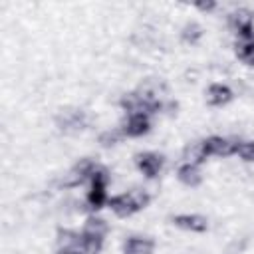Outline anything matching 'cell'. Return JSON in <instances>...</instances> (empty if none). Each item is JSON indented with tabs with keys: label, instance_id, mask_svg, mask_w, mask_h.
Here are the masks:
<instances>
[{
	"label": "cell",
	"instance_id": "cell-13",
	"mask_svg": "<svg viewBox=\"0 0 254 254\" xmlns=\"http://www.w3.org/2000/svg\"><path fill=\"white\" fill-rule=\"evenodd\" d=\"M177 177H179V181H181L183 185H187V187H196V185H200V181H202V175H200L198 167L187 165V163L179 167Z\"/></svg>",
	"mask_w": 254,
	"mask_h": 254
},
{
	"label": "cell",
	"instance_id": "cell-19",
	"mask_svg": "<svg viewBox=\"0 0 254 254\" xmlns=\"http://www.w3.org/2000/svg\"><path fill=\"white\" fill-rule=\"evenodd\" d=\"M121 135H123V131H117V129H107V131H103L101 135H99V145L101 147H115L117 143H119V139H121Z\"/></svg>",
	"mask_w": 254,
	"mask_h": 254
},
{
	"label": "cell",
	"instance_id": "cell-10",
	"mask_svg": "<svg viewBox=\"0 0 254 254\" xmlns=\"http://www.w3.org/2000/svg\"><path fill=\"white\" fill-rule=\"evenodd\" d=\"M103 246V238H95L89 234H79V240L75 242V246L67 252V254H99Z\"/></svg>",
	"mask_w": 254,
	"mask_h": 254
},
{
	"label": "cell",
	"instance_id": "cell-9",
	"mask_svg": "<svg viewBox=\"0 0 254 254\" xmlns=\"http://www.w3.org/2000/svg\"><path fill=\"white\" fill-rule=\"evenodd\" d=\"M107 204H109V208H111L117 216H131L133 212H137V206H135V202H133V198H131L129 192L111 196V198L107 200Z\"/></svg>",
	"mask_w": 254,
	"mask_h": 254
},
{
	"label": "cell",
	"instance_id": "cell-20",
	"mask_svg": "<svg viewBox=\"0 0 254 254\" xmlns=\"http://www.w3.org/2000/svg\"><path fill=\"white\" fill-rule=\"evenodd\" d=\"M236 153L240 155L242 161L254 163V141H244V143H240L238 149H236Z\"/></svg>",
	"mask_w": 254,
	"mask_h": 254
},
{
	"label": "cell",
	"instance_id": "cell-5",
	"mask_svg": "<svg viewBox=\"0 0 254 254\" xmlns=\"http://www.w3.org/2000/svg\"><path fill=\"white\" fill-rule=\"evenodd\" d=\"M204 145H206V151L208 155H216V157H228L232 153H236L240 141H234V139H226V137H208L204 139Z\"/></svg>",
	"mask_w": 254,
	"mask_h": 254
},
{
	"label": "cell",
	"instance_id": "cell-22",
	"mask_svg": "<svg viewBox=\"0 0 254 254\" xmlns=\"http://www.w3.org/2000/svg\"><path fill=\"white\" fill-rule=\"evenodd\" d=\"M58 254H67V252H62V250H60V252H58Z\"/></svg>",
	"mask_w": 254,
	"mask_h": 254
},
{
	"label": "cell",
	"instance_id": "cell-12",
	"mask_svg": "<svg viewBox=\"0 0 254 254\" xmlns=\"http://www.w3.org/2000/svg\"><path fill=\"white\" fill-rule=\"evenodd\" d=\"M232 99V89L224 83H212L206 91V101L214 107H220V105H226L228 101Z\"/></svg>",
	"mask_w": 254,
	"mask_h": 254
},
{
	"label": "cell",
	"instance_id": "cell-3",
	"mask_svg": "<svg viewBox=\"0 0 254 254\" xmlns=\"http://www.w3.org/2000/svg\"><path fill=\"white\" fill-rule=\"evenodd\" d=\"M95 167H97V163L95 161H91V159H81L64 179H62V187H65V189H71V187H77V185H81V183H85V181H89L91 179V175H93V171H95Z\"/></svg>",
	"mask_w": 254,
	"mask_h": 254
},
{
	"label": "cell",
	"instance_id": "cell-1",
	"mask_svg": "<svg viewBox=\"0 0 254 254\" xmlns=\"http://www.w3.org/2000/svg\"><path fill=\"white\" fill-rule=\"evenodd\" d=\"M56 125L60 127V131H64L67 135H75L87 127V115H85V111H81L77 107H67L58 113Z\"/></svg>",
	"mask_w": 254,
	"mask_h": 254
},
{
	"label": "cell",
	"instance_id": "cell-14",
	"mask_svg": "<svg viewBox=\"0 0 254 254\" xmlns=\"http://www.w3.org/2000/svg\"><path fill=\"white\" fill-rule=\"evenodd\" d=\"M125 254H153V242L149 238L133 236L125 242Z\"/></svg>",
	"mask_w": 254,
	"mask_h": 254
},
{
	"label": "cell",
	"instance_id": "cell-16",
	"mask_svg": "<svg viewBox=\"0 0 254 254\" xmlns=\"http://www.w3.org/2000/svg\"><path fill=\"white\" fill-rule=\"evenodd\" d=\"M236 56L248 65H254V40H244L238 38L236 42Z\"/></svg>",
	"mask_w": 254,
	"mask_h": 254
},
{
	"label": "cell",
	"instance_id": "cell-11",
	"mask_svg": "<svg viewBox=\"0 0 254 254\" xmlns=\"http://www.w3.org/2000/svg\"><path fill=\"white\" fill-rule=\"evenodd\" d=\"M206 157H210V155H208V151H206L204 141H194V143L187 145L185 151H183V159H185L187 165H194V167H198L200 163H204Z\"/></svg>",
	"mask_w": 254,
	"mask_h": 254
},
{
	"label": "cell",
	"instance_id": "cell-4",
	"mask_svg": "<svg viewBox=\"0 0 254 254\" xmlns=\"http://www.w3.org/2000/svg\"><path fill=\"white\" fill-rule=\"evenodd\" d=\"M135 163H137L139 171H141L145 177H149V179L157 177V175L161 173V169H163V157H161L159 153H153V151L139 153V155L135 157Z\"/></svg>",
	"mask_w": 254,
	"mask_h": 254
},
{
	"label": "cell",
	"instance_id": "cell-21",
	"mask_svg": "<svg viewBox=\"0 0 254 254\" xmlns=\"http://www.w3.org/2000/svg\"><path fill=\"white\" fill-rule=\"evenodd\" d=\"M196 8H198V10H202V12H210V10H214V8H216V4H214V2H206V4H204V2H200V4H196Z\"/></svg>",
	"mask_w": 254,
	"mask_h": 254
},
{
	"label": "cell",
	"instance_id": "cell-15",
	"mask_svg": "<svg viewBox=\"0 0 254 254\" xmlns=\"http://www.w3.org/2000/svg\"><path fill=\"white\" fill-rule=\"evenodd\" d=\"M83 234H89V236H95V238H103L107 234V222L103 218H97V216H89L83 224Z\"/></svg>",
	"mask_w": 254,
	"mask_h": 254
},
{
	"label": "cell",
	"instance_id": "cell-7",
	"mask_svg": "<svg viewBox=\"0 0 254 254\" xmlns=\"http://www.w3.org/2000/svg\"><path fill=\"white\" fill-rule=\"evenodd\" d=\"M151 127V121H149V115L145 113H131L127 115L125 123H123V135L127 137H141L149 131Z\"/></svg>",
	"mask_w": 254,
	"mask_h": 254
},
{
	"label": "cell",
	"instance_id": "cell-8",
	"mask_svg": "<svg viewBox=\"0 0 254 254\" xmlns=\"http://www.w3.org/2000/svg\"><path fill=\"white\" fill-rule=\"evenodd\" d=\"M175 226L189 230V232H204L208 228V220L200 214H177L173 216Z\"/></svg>",
	"mask_w": 254,
	"mask_h": 254
},
{
	"label": "cell",
	"instance_id": "cell-18",
	"mask_svg": "<svg viewBox=\"0 0 254 254\" xmlns=\"http://www.w3.org/2000/svg\"><path fill=\"white\" fill-rule=\"evenodd\" d=\"M77 240H79V234L73 232V230H67V228H62L58 232V238H56V242H58V246H60L62 252H69L75 246Z\"/></svg>",
	"mask_w": 254,
	"mask_h": 254
},
{
	"label": "cell",
	"instance_id": "cell-17",
	"mask_svg": "<svg viewBox=\"0 0 254 254\" xmlns=\"http://www.w3.org/2000/svg\"><path fill=\"white\" fill-rule=\"evenodd\" d=\"M200 38H202V28H200L196 22H187V24L183 26V30H181V40H183L185 44L194 46Z\"/></svg>",
	"mask_w": 254,
	"mask_h": 254
},
{
	"label": "cell",
	"instance_id": "cell-6",
	"mask_svg": "<svg viewBox=\"0 0 254 254\" xmlns=\"http://www.w3.org/2000/svg\"><path fill=\"white\" fill-rule=\"evenodd\" d=\"M165 91H167L165 83H163L161 79H157V77H147V79L139 85V89H137V93H139L143 99H147V101H151V103H155V105H161V97L165 95Z\"/></svg>",
	"mask_w": 254,
	"mask_h": 254
},
{
	"label": "cell",
	"instance_id": "cell-2",
	"mask_svg": "<svg viewBox=\"0 0 254 254\" xmlns=\"http://www.w3.org/2000/svg\"><path fill=\"white\" fill-rule=\"evenodd\" d=\"M230 28L238 34V38L254 40V12L248 8H238L228 16Z\"/></svg>",
	"mask_w": 254,
	"mask_h": 254
}]
</instances>
